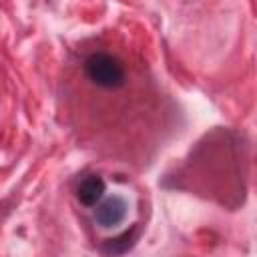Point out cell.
<instances>
[{
    "label": "cell",
    "mask_w": 257,
    "mask_h": 257,
    "mask_svg": "<svg viewBox=\"0 0 257 257\" xmlns=\"http://www.w3.org/2000/svg\"><path fill=\"white\" fill-rule=\"evenodd\" d=\"M84 78L100 90H118L128 82L126 64L112 52L94 50L82 60Z\"/></svg>",
    "instance_id": "1"
},
{
    "label": "cell",
    "mask_w": 257,
    "mask_h": 257,
    "mask_svg": "<svg viewBox=\"0 0 257 257\" xmlns=\"http://www.w3.org/2000/svg\"><path fill=\"white\" fill-rule=\"evenodd\" d=\"M104 189H106V185H104V179H102V177H98V175H88L86 179H82V181L78 183V187H76V197H78V201H80L82 205L92 207V205H96V203L102 199Z\"/></svg>",
    "instance_id": "3"
},
{
    "label": "cell",
    "mask_w": 257,
    "mask_h": 257,
    "mask_svg": "<svg viewBox=\"0 0 257 257\" xmlns=\"http://www.w3.org/2000/svg\"><path fill=\"white\" fill-rule=\"evenodd\" d=\"M126 213H128V203H126V199L114 195V197L104 199V201L96 207V211H94V223H96L98 227H102V229H110V227L120 225V223L124 221Z\"/></svg>",
    "instance_id": "2"
}]
</instances>
